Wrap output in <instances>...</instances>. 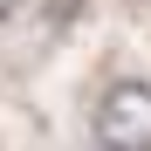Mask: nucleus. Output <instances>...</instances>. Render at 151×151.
<instances>
[{"label":"nucleus","mask_w":151,"mask_h":151,"mask_svg":"<svg viewBox=\"0 0 151 151\" xmlns=\"http://www.w3.org/2000/svg\"><path fill=\"white\" fill-rule=\"evenodd\" d=\"M96 144L103 151H151V83L117 76L96 96Z\"/></svg>","instance_id":"1"},{"label":"nucleus","mask_w":151,"mask_h":151,"mask_svg":"<svg viewBox=\"0 0 151 151\" xmlns=\"http://www.w3.org/2000/svg\"><path fill=\"white\" fill-rule=\"evenodd\" d=\"M14 7H21V0H0V21H7V14H14Z\"/></svg>","instance_id":"2"}]
</instances>
